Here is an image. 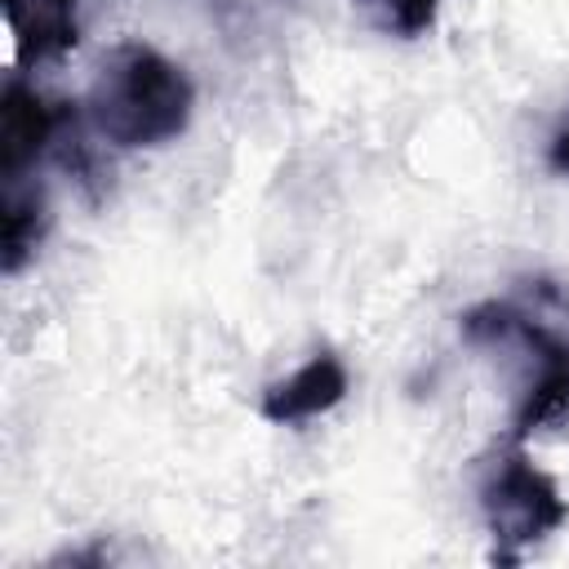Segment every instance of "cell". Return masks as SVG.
Here are the masks:
<instances>
[{"label": "cell", "instance_id": "9c48e42d", "mask_svg": "<svg viewBox=\"0 0 569 569\" xmlns=\"http://www.w3.org/2000/svg\"><path fill=\"white\" fill-rule=\"evenodd\" d=\"M547 164H551L556 173H569V120L551 133V142H547Z\"/></svg>", "mask_w": 569, "mask_h": 569}, {"label": "cell", "instance_id": "277c9868", "mask_svg": "<svg viewBox=\"0 0 569 569\" xmlns=\"http://www.w3.org/2000/svg\"><path fill=\"white\" fill-rule=\"evenodd\" d=\"M67 111V102H49L27 80H9L0 98V173L27 178V169L58 142Z\"/></svg>", "mask_w": 569, "mask_h": 569}, {"label": "cell", "instance_id": "3957f363", "mask_svg": "<svg viewBox=\"0 0 569 569\" xmlns=\"http://www.w3.org/2000/svg\"><path fill=\"white\" fill-rule=\"evenodd\" d=\"M480 511L498 542V560H516L525 547L542 542L569 520L560 485L529 462L520 440H511L480 476Z\"/></svg>", "mask_w": 569, "mask_h": 569}, {"label": "cell", "instance_id": "7a4b0ae2", "mask_svg": "<svg viewBox=\"0 0 569 569\" xmlns=\"http://www.w3.org/2000/svg\"><path fill=\"white\" fill-rule=\"evenodd\" d=\"M462 338L471 342H511L520 347L525 365H529V382L520 387L516 400V418H511V440H529L538 427L556 422L569 409V342L556 338L551 329H542L538 320H529L525 311L507 307V302H485L471 307L462 316Z\"/></svg>", "mask_w": 569, "mask_h": 569}, {"label": "cell", "instance_id": "8992f818", "mask_svg": "<svg viewBox=\"0 0 569 569\" xmlns=\"http://www.w3.org/2000/svg\"><path fill=\"white\" fill-rule=\"evenodd\" d=\"M76 4L80 0H4V18H9L13 44H18V58L44 62V58L67 53L80 36Z\"/></svg>", "mask_w": 569, "mask_h": 569}, {"label": "cell", "instance_id": "6da1fadb", "mask_svg": "<svg viewBox=\"0 0 569 569\" xmlns=\"http://www.w3.org/2000/svg\"><path fill=\"white\" fill-rule=\"evenodd\" d=\"M191 107L196 89L187 71L138 40H124L102 53L84 98L93 133L124 151L173 142L191 124Z\"/></svg>", "mask_w": 569, "mask_h": 569}, {"label": "cell", "instance_id": "52a82bcc", "mask_svg": "<svg viewBox=\"0 0 569 569\" xmlns=\"http://www.w3.org/2000/svg\"><path fill=\"white\" fill-rule=\"evenodd\" d=\"M44 196L22 178H4V271L13 276L44 236Z\"/></svg>", "mask_w": 569, "mask_h": 569}, {"label": "cell", "instance_id": "ba28073f", "mask_svg": "<svg viewBox=\"0 0 569 569\" xmlns=\"http://www.w3.org/2000/svg\"><path fill=\"white\" fill-rule=\"evenodd\" d=\"M360 4L378 18L382 31L413 40V36L431 31V22H436V13H440L445 0H360Z\"/></svg>", "mask_w": 569, "mask_h": 569}, {"label": "cell", "instance_id": "5b68a950", "mask_svg": "<svg viewBox=\"0 0 569 569\" xmlns=\"http://www.w3.org/2000/svg\"><path fill=\"white\" fill-rule=\"evenodd\" d=\"M342 396H347V365L333 351H316L289 378L267 387L262 418L276 422V427H298V422H311V418L329 413Z\"/></svg>", "mask_w": 569, "mask_h": 569}]
</instances>
